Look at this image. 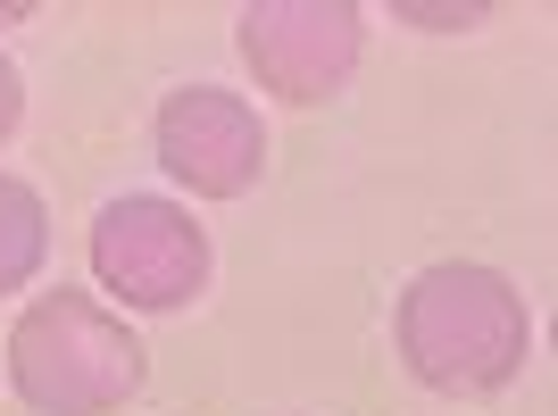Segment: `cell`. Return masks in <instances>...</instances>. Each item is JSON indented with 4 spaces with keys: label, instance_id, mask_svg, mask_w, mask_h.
Here are the masks:
<instances>
[{
    "label": "cell",
    "instance_id": "ba28073f",
    "mask_svg": "<svg viewBox=\"0 0 558 416\" xmlns=\"http://www.w3.org/2000/svg\"><path fill=\"white\" fill-rule=\"evenodd\" d=\"M17 117H25V84H17V68L0 59V142L17 134Z\"/></svg>",
    "mask_w": 558,
    "mask_h": 416
},
{
    "label": "cell",
    "instance_id": "277c9868",
    "mask_svg": "<svg viewBox=\"0 0 558 416\" xmlns=\"http://www.w3.org/2000/svg\"><path fill=\"white\" fill-rule=\"evenodd\" d=\"M359 50H367V17L350 0H251L242 9V59L292 109H317L342 93Z\"/></svg>",
    "mask_w": 558,
    "mask_h": 416
},
{
    "label": "cell",
    "instance_id": "8992f818",
    "mask_svg": "<svg viewBox=\"0 0 558 416\" xmlns=\"http://www.w3.org/2000/svg\"><path fill=\"white\" fill-rule=\"evenodd\" d=\"M43 258H50V208H43V192L17 184V175H0V292L34 283Z\"/></svg>",
    "mask_w": 558,
    "mask_h": 416
},
{
    "label": "cell",
    "instance_id": "7a4b0ae2",
    "mask_svg": "<svg viewBox=\"0 0 558 416\" xmlns=\"http://www.w3.org/2000/svg\"><path fill=\"white\" fill-rule=\"evenodd\" d=\"M9 383L34 416H109L142 383V342L93 292H43L9 325Z\"/></svg>",
    "mask_w": 558,
    "mask_h": 416
},
{
    "label": "cell",
    "instance_id": "9c48e42d",
    "mask_svg": "<svg viewBox=\"0 0 558 416\" xmlns=\"http://www.w3.org/2000/svg\"><path fill=\"white\" fill-rule=\"evenodd\" d=\"M0 25H25V9H0Z\"/></svg>",
    "mask_w": 558,
    "mask_h": 416
},
{
    "label": "cell",
    "instance_id": "6da1fadb",
    "mask_svg": "<svg viewBox=\"0 0 558 416\" xmlns=\"http://www.w3.org/2000/svg\"><path fill=\"white\" fill-rule=\"evenodd\" d=\"M525 350H534V317L500 267L450 258L400 292V358L434 392H500L525 375Z\"/></svg>",
    "mask_w": 558,
    "mask_h": 416
},
{
    "label": "cell",
    "instance_id": "3957f363",
    "mask_svg": "<svg viewBox=\"0 0 558 416\" xmlns=\"http://www.w3.org/2000/svg\"><path fill=\"white\" fill-rule=\"evenodd\" d=\"M93 276L125 308H184L209 283V233L192 225V208L125 192L93 217Z\"/></svg>",
    "mask_w": 558,
    "mask_h": 416
},
{
    "label": "cell",
    "instance_id": "5b68a950",
    "mask_svg": "<svg viewBox=\"0 0 558 416\" xmlns=\"http://www.w3.org/2000/svg\"><path fill=\"white\" fill-rule=\"evenodd\" d=\"M150 142H159V167L175 184H192L201 200H242V192L258 184V167H267V125H258V109L217 93V84L167 93Z\"/></svg>",
    "mask_w": 558,
    "mask_h": 416
},
{
    "label": "cell",
    "instance_id": "52a82bcc",
    "mask_svg": "<svg viewBox=\"0 0 558 416\" xmlns=\"http://www.w3.org/2000/svg\"><path fill=\"white\" fill-rule=\"evenodd\" d=\"M392 17L400 25H434V34H459V25H484V9H417V0H400Z\"/></svg>",
    "mask_w": 558,
    "mask_h": 416
}]
</instances>
